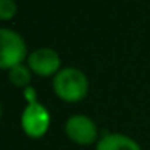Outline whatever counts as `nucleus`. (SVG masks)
Returning <instances> with one entry per match:
<instances>
[{"label": "nucleus", "mask_w": 150, "mask_h": 150, "mask_svg": "<svg viewBox=\"0 0 150 150\" xmlns=\"http://www.w3.org/2000/svg\"><path fill=\"white\" fill-rule=\"evenodd\" d=\"M52 89L60 100L66 103H78L87 97L89 79L79 68L66 66L52 78Z\"/></svg>", "instance_id": "1"}, {"label": "nucleus", "mask_w": 150, "mask_h": 150, "mask_svg": "<svg viewBox=\"0 0 150 150\" xmlns=\"http://www.w3.org/2000/svg\"><path fill=\"white\" fill-rule=\"evenodd\" d=\"M28 47L23 36L10 28H0V69H11L28 60Z\"/></svg>", "instance_id": "2"}, {"label": "nucleus", "mask_w": 150, "mask_h": 150, "mask_svg": "<svg viewBox=\"0 0 150 150\" xmlns=\"http://www.w3.org/2000/svg\"><path fill=\"white\" fill-rule=\"evenodd\" d=\"M65 134L76 145H94L98 142V127L95 121L87 115H71L65 123Z\"/></svg>", "instance_id": "3"}, {"label": "nucleus", "mask_w": 150, "mask_h": 150, "mask_svg": "<svg viewBox=\"0 0 150 150\" xmlns=\"http://www.w3.org/2000/svg\"><path fill=\"white\" fill-rule=\"evenodd\" d=\"M50 127V113L42 103L31 100L21 113V129L31 139H40Z\"/></svg>", "instance_id": "4"}, {"label": "nucleus", "mask_w": 150, "mask_h": 150, "mask_svg": "<svg viewBox=\"0 0 150 150\" xmlns=\"http://www.w3.org/2000/svg\"><path fill=\"white\" fill-rule=\"evenodd\" d=\"M26 65L33 74L39 78H53L62 69V58L57 50L50 47H39L28 55Z\"/></svg>", "instance_id": "5"}, {"label": "nucleus", "mask_w": 150, "mask_h": 150, "mask_svg": "<svg viewBox=\"0 0 150 150\" xmlns=\"http://www.w3.org/2000/svg\"><path fill=\"white\" fill-rule=\"evenodd\" d=\"M95 150H142L140 145L132 139L121 132H107L95 144Z\"/></svg>", "instance_id": "6"}, {"label": "nucleus", "mask_w": 150, "mask_h": 150, "mask_svg": "<svg viewBox=\"0 0 150 150\" xmlns=\"http://www.w3.org/2000/svg\"><path fill=\"white\" fill-rule=\"evenodd\" d=\"M8 81L11 82V86L18 89H28L33 81V71L24 63L16 65L11 69H8Z\"/></svg>", "instance_id": "7"}, {"label": "nucleus", "mask_w": 150, "mask_h": 150, "mask_svg": "<svg viewBox=\"0 0 150 150\" xmlns=\"http://www.w3.org/2000/svg\"><path fill=\"white\" fill-rule=\"evenodd\" d=\"M18 15L16 0H0V21H10Z\"/></svg>", "instance_id": "8"}, {"label": "nucleus", "mask_w": 150, "mask_h": 150, "mask_svg": "<svg viewBox=\"0 0 150 150\" xmlns=\"http://www.w3.org/2000/svg\"><path fill=\"white\" fill-rule=\"evenodd\" d=\"M0 120H2V105H0Z\"/></svg>", "instance_id": "9"}]
</instances>
